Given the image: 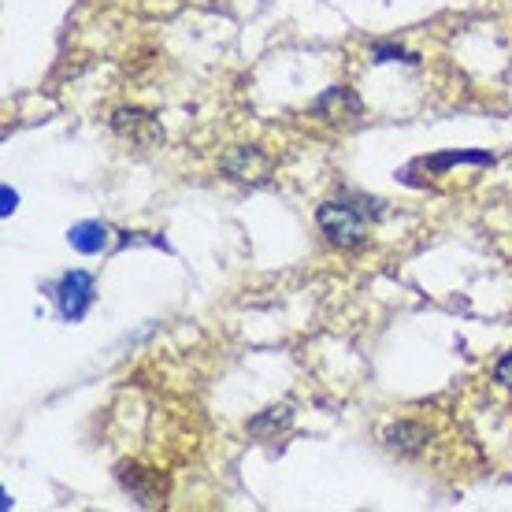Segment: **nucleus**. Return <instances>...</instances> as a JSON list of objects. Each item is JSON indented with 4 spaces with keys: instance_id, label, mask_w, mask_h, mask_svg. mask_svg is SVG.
Masks as SVG:
<instances>
[{
    "instance_id": "obj_1",
    "label": "nucleus",
    "mask_w": 512,
    "mask_h": 512,
    "mask_svg": "<svg viewBox=\"0 0 512 512\" xmlns=\"http://www.w3.org/2000/svg\"><path fill=\"white\" fill-rule=\"evenodd\" d=\"M316 223H320L323 238L331 245H338V249H357V245H364L368 234H372L368 212L360 208V201H346V197L323 201L320 212H316Z\"/></svg>"
},
{
    "instance_id": "obj_2",
    "label": "nucleus",
    "mask_w": 512,
    "mask_h": 512,
    "mask_svg": "<svg viewBox=\"0 0 512 512\" xmlns=\"http://www.w3.org/2000/svg\"><path fill=\"white\" fill-rule=\"evenodd\" d=\"M52 297H56L60 316H64L67 323H78L90 312L93 297H97V279H93L90 271H67Z\"/></svg>"
},
{
    "instance_id": "obj_3",
    "label": "nucleus",
    "mask_w": 512,
    "mask_h": 512,
    "mask_svg": "<svg viewBox=\"0 0 512 512\" xmlns=\"http://www.w3.org/2000/svg\"><path fill=\"white\" fill-rule=\"evenodd\" d=\"M312 116L323 119V123H353V119L364 116V104L346 86H331V90L312 101Z\"/></svg>"
},
{
    "instance_id": "obj_4",
    "label": "nucleus",
    "mask_w": 512,
    "mask_h": 512,
    "mask_svg": "<svg viewBox=\"0 0 512 512\" xmlns=\"http://www.w3.org/2000/svg\"><path fill=\"white\" fill-rule=\"evenodd\" d=\"M112 130L119 138H130L134 145H160L164 141V127L156 123V116L141 112V108H119L112 116Z\"/></svg>"
},
{
    "instance_id": "obj_5",
    "label": "nucleus",
    "mask_w": 512,
    "mask_h": 512,
    "mask_svg": "<svg viewBox=\"0 0 512 512\" xmlns=\"http://www.w3.org/2000/svg\"><path fill=\"white\" fill-rule=\"evenodd\" d=\"M223 171L231 179H242V182H268L271 160L256 145H238V149H231V153L223 156Z\"/></svg>"
},
{
    "instance_id": "obj_6",
    "label": "nucleus",
    "mask_w": 512,
    "mask_h": 512,
    "mask_svg": "<svg viewBox=\"0 0 512 512\" xmlns=\"http://www.w3.org/2000/svg\"><path fill=\"white\" fill-rule=\"evenodd\" d=\"M383 442L394 449V453H401V457H412V453H420V449H423L427 435H423L420 423L397 420V423H390V427L383 431Z\"/></svg>"
},
{
    "instance_id": "obj_7",
    "label": "nucleus",
    "mask_w": 512,
    "mask_h": 512,
    "mask_svg": "<svg viewBox=\"0 0 512 512\" xmlns=\"http://www.w3.org/2000/svg\"><path fill=\"white\" fill-rule=\"evenodd\" d=\"M145 475L149 472H145V468H134V464H123V468H119V483L134 494L138 505L149 509V505H156V498H160V475H153L149 483H145Z\"/></svg>"
},
{
    "instance_id": "obj_8",
    "label": "nucleus",
    "mask_w": 512,
    "mask_h": 512,
    "mask_svg": "<svg viewBox=\"0 0 512 512\" xmlns=\"http://www.w3.org/2000/svg\"><path fill=\"white\" fill-rule=\"evenodd\" d=\"M67 242H71V249H78L82 256H93L108 245V227H104V223H93V219L75 223V227L67 231Z\"/></svg>"
},
{
    "instance_id": "obj_9",
    "label": "nucleus",
    "mask_w": 512,
    "mask_h": 512,
    "mask_svg": "<svg viewBox=\"0 0 512 512\" xmlns=\"http://www.w3.org/2000/svg\"><path fill=\"white\" fill-rule=\"evenodd\" d=\"M290 420H294L290 405H271V409L256 412L245 427H249V435H253V438H275L279 431H286V427H290Z\"/></svg>"
},
{
    "instance_id": "obj_10",
    "label": "nucleus",
    "mask_w": 512,
    "mask_h": 512,
    "mask_svg": "<svg viewBox=\"0 0 512 512\" xmlns=\"http://www.w3.org/2000/svg\"><path fill=\"white\" fill-rule=\"evenodd\" d=\"M457 164L490 167L494 164V156L490 153H438V156H427V160H423L427 171H446V167H457Z\"/></svg>"
},
{
    "instance_id": "obj_11",
    "label": "nucleus",
    "mask_w": 512,
    "mask_h": 512,
    "mask_svg": "<svg viewBox=\"0 0 512 512\" xmlns=\"http://www.w3.org/2000/svg\"><path fill=\"white\" fill-rule=\"evenodd\" d=\"M372 56H375V64H394V60H401V64H416V60H420V56L397 49V45H375Z\"/></svg>"
},
{
    "instance_id": "obj_12",
    "label": "nucleus",
    "mask_w": 512,
    "mask_h": 512,
    "mask_svg": "<svg viewBox=\"0 0 512 512\" xmlns=\"http://www.w3.org/2000/svg\"><path fill=\"white\" fill-rule=\"evenodd\" d=\"M494 383L505 386V390H512V349L498 360V364H494Z\"/></svg>"
},
{
    "instance_id": "obj_13",
    "label": "nucleus",
    "mask_w": 512,
    "mask_h": 512,
    "mask_svg": "<svg viewBox=\"0 0 512 512\" xmlns=\"http://www.w3.org/2000/svg\"><path fill=\"white\" fill-rule=\"evenodd\" d=\"M0 201H4V205H0V212H4V216H12L15 208H19V197H15L12 186H4V190H0Z\"/></svg>"
}]
</instances>
